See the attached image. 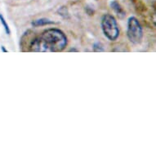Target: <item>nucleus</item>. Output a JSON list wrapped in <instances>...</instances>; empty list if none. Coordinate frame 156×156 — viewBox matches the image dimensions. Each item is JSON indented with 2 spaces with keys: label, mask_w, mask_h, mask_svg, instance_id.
Returning <instances> with one entry per match:
<instances>
[{
  "label": "nucleus",
  "mask_w": 156,
  "mask_h": 156,
  "mask_svg": "<svg viewBox=\"0 0 156 156\" xmlns=\"http://www.w3.org/2000/svg\"><path fill=\"white\" fill-rule=\"evenodd\" d=\"M68 44V38L62 30L56 28L45 30L38 36L34 37L29 45L32 52H60Z\"/></svg>",
  "instance_id": "f257e3e1"
},
{
  "label": "nucleus",
  "mask_w": 156,
  "mask_h": 156,
  "mask_svg": "<svg viewBox=\"0 0 156 156\" xmlns=\"http://www.w3.org/2000/svg\"><path fill=\"white\" fill-rule=\"evenodd\" d=\"M101 26L104 35L110 41H115L118 39L120 30L117 20L114 16L109 13L104 14L101 17Z\"/></svg>",
  "instance_id": "f03ea898"
},
{
  "label": "nucleus",
  "mask_w": 156,
  "mask_h": 156,
  "mask_svg": "<svg viewBox=\"0 0 156 156\" xmlns=\"http://www.w3.org/2000/svg\"><path fill=\"white\" fill-rule=\"evenodd\" d=\"M127 36L133 44H139L143 38V28L138 19L130 16L127 23Z\"/></svg>",
  "instance_id": "7ed1b4c3"
},
{
  "label": "nucleus",
  "mask_w": 156,
  "mask_h": 156,
  "mask_svg": "<svg viewBox=\"0 0 156 156\" xmlns=\"http://www.w3.org/2000/svg\"><path fill=\"white\" fill-rule=\"evenodd\" d=\"M110 7L115 12V14L118 16L119 18L123 19L126 16V12L123 8V7L120 5V3L117 2L116 0H113L110 2Z\"/></svg>",
  "instance_id": "20e7f679"
},
{
  "label": "nucleus",
  "mask_w": 156,
  "mask_h": 156,
  "mask_svg": "<svg viewBox=\"0 0 156 156\" xmlns=\"http://www.w3.org/2000/svg\"><path fill=\"white\" fill-rule=\"evenodd\" d=\"M56 24L53 21H51L48 18H39L37 20H34L31 22V25L34 27H39V26H49V25H54Z\"/></svg>",
  "instance_id": "39448f33"
},
{
  "label": "nucleus",
  "mask_w": 156,
  "mask_h": 156,
  "mask_svg": "<svg viewBox=\"0 0 156 156\" xmlns=\"http://www.w3.org/2000/svg\"><path fill=\"white\" fill-rule=\"evenodd\" d=\"M57 13L63 18H69V16L68 8H67L66 7H65V6H63L62 8H60L59 9L57 10Z\"/></svg>",
  "instance_id": "423d86ee"
},
{
  "label": "nucleus",
  "mask_w": 156,
  "mask_h": 156,
  "mask_svg": "<svg viewBox=\"0 0 156 156\" xmlns=\"http://www.w3.org/2000/svg\"><path fill=\"white\" fill-rule=\"evenodd\" d=\"M0 22H1V24H2V26H3V28H4V30H5L6 34H11L10 28H9V26H8V23H7V21H6L5 18L3 17V16L1 15V14H0Z\"/></svg>",
  "instance_id": "0eeeda50"
},
{
  "label": "nucleus",
  "mask_w": 156,
  "mask_h": 156,
  "mask_svg": "<svg viewBox=\"0 0 156 156\" xmlns=\"http://www.w3.org/2000/svg\"><path fill=\"white\" fill-rule=\"evenodd\" d=\"M92 48H93V51L95 52H101V51H105V48H104V46H103L102 44H101V43H95L93 44V47H92Z\"/></svg>",
  "instance_id": "6e6552de"
},
{
  "label": "nucleus",
  "mask_w": 156,
  "mask_h": 156,
  "mask_svg": "<svg viewBox=\"0 0 156 156\" xmlns=\"http://www.w3.org/2000/svg\"><path fill=\"white\" fill-rule=\"evenodd\" d=\"M69 51H70V52H71V51H79V50H77V49L75 48H71V49H69Z\"/></svg>",
  "instance_id": "1a4fd4ad"
},
{
  "label": "nucleus",
  "mask_w": 156,
  "mask_h": 156,
  "mask_svg": "<svg viewBox=\"0 0 156 156\" xmlns=\"http://www.w3.org/2000/svg\"><path fill=\"white\" fill-rule=\"evenodd\" d=\"M2 49H3V51H4V52H8V50H6L5 48H4V47H2Z\"/></svg>",
  "instance_id": "9d476101"
}]
</instances>
